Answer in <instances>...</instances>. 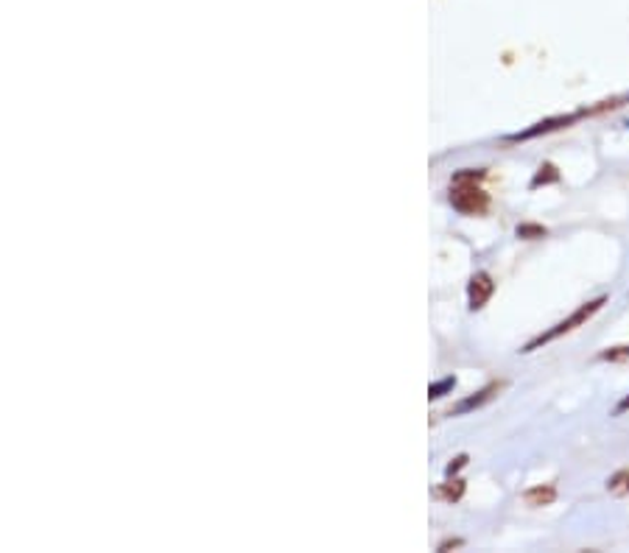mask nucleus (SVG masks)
I'll return each mask as SVG.
<instances>
[{"label": "nucleus", "mask_w": 629, "mask_h": 553, "mask_svg": "<svg viewBox=\"0 0 629 553\" xmlns=\"http://www.w3.org/2000/svg\"><path fill=\"white\" fill-rule=\"evenodd\" d=\"M484 171L464 168L451 182V204L462 215H482L490 207V193L482 188Z\"/></svg>", "instance_id": "obj_1"}, {"label": "nucleus", "mask_w": 629, "mask_h": 553, "mask_svg": "<svg viewBox=\"0 0 629 553\" xmlns=\"http://www.w3.org/2000/svg\"><path fill=\"white\" fill-rule=\"evenodd\" d=\"M607 302V296H598V300H591V302H585L582 307H576L574 314L568 316V319H562V321H557L554 327H551L549 332H540L537 338H531L529 345L524 347L520 352H535V350H540V347H546V345H551V341H557L560 336H565V332H571V330H576V327H582L585 321H591L593 316L602 311V305Z\"/></svg>", "instance_id": "obj_2"}, {"label": "nucleus", "mask_w": 629, "mask_h": 553, "mask_svg": "<svg viewBox=\"0 0 629 553\" xmlns=\"http://www.w3.org/2000/svg\"><path fill=\"white\" fill-rule=\"evenodd\" d=\"M493 294H495L493 276H490L487 271H475V274L470 276V283H468L470 311H482V307L487 305L490 296H493Z\"/></svg>", "instance_id": "obj_3"}, {"label": "nucleus", "mask_w": 629, "mask_h": 553, "mask_svg": "<svg viewBox=\"0 0 629 553\" xmlns=\"http://www.w3.org/2000/svg\"><path fill=\"white\" fill-rule=\"evenodd\" d=\"M585 115V112H576V115H557V117H549V121H540V123H535L531 129H526V132H518V135H513L509 140H531V137H537V135H549V132H554V129H562V126H568V123H574V121H580V117Z\"/></svg>", "instance_id": "obj_4"}, {"label": "nucleus", "mask_w": 629, "mask_h": 553, "mask_svg": "<svg viewBox=\"0 0 629 553\" xmlns=\"http://www.w3.org/2000/svg\"><path fill=\"white\" fill-rule=\"evenodd\" d=\"M501 388V383H490L487 388H482V392H475L473 397H468V399H462L457 408H453L451 414H468V411H473V408H482L484 403H490V399L495 397V392Z\"/></svg>", "instance_id": "obj_5"}, {"label": "nucleus", "mask_w": 629, "mask_h": 553, "mask_svg": "<svg viewBox=\"0 0 629 553\" xmlns=\"http://www.w3.org/2000/svg\"><path fill=\"white\" fill-rule=\"evenodd\" d=\"M524 500L529 506H549L557 500V489L551 484H540V486H531V489L524 492Z\"/></svg>", "instance_id": "obj_6"}, {"label": "nucleus", "mask_w": 629, "mask_h": 553, "mask_svg": "<svg viewBox=\"0 0 629 553\" xmlns=\"http://www.w3.org/2000/svg\"><path fill=\"white\" fill-rule=\"evenodd\" d=\"M464 495V481L462 478H448L442 486H439V498L451 500V504H457L459 498Z\"/></svg>", "instance_id": "obj_7"}, {"label": "nucleus", "mask_w": 629, "mask_h": 553, "mask_svg": "<svg viewBox=\"0 0 629 553\" xmlns=\"http://www.w3.org/2000/svg\"><path fill=\"white\" fill-rule=\"evenodd\" d=\"M607 489H610L613 495H629V470H621V473L613 475V478L607 481Z\"/></svg>", "instance_id": "obj_8"}, {"label": "nucleus", "mask_w": 629, "mask_h": 553, "mask_svg": "<svg viewBox=\"0 0 629 553\" xmlns=\"http://www.w3.org/2000/svg\"><path fill=\"white\" fill-rule=\"evenodd\" d=\"M557 179H560V173H557V168L551 166V162H546V166H540V171H537V177L531 179V188H540V184L557 182Z\"/></svg>", "instance_id": "obj_9"}, {"label": "nucleus", "mask_w": 629, "mask_h": 553, "mask_svg": "<svg viewBox=\"0 0 629 553\" xmlns=\"http://www.w3.org/2000/svg\"><path fill=\"white\" fill-rule=\"evenodd\" d=\"M453 388H457V377H445V381L434 383V386L428 388V397L439 399V397H445L448 392H453Z\"/></svg>", "instance_id": "obj_10"}, {"label": "nucleus", "mask_w": 629, "mask_h": 553, "mask_svg": "<svg viewBox=\"0 0 629 553\" xmlns=\"http://www.w3.org/2000/svg\"><path fill=\"white\" fill-rule=\"evenodd\" d=\"M518 235H520V238H543L546 229L543 227H531V224H526V227H518Z\"/></svg>", "instance_id": "obj_11"}, {"label": "nucleus", "mask_w": 629, "mask_h": 553, "mask_svg": "<svg viewBox=\"0 0 629 553\" xmlns=\"http://www.w3.org/2000/svg\"><path fill=\"white\" fill-rule=\"evenodd\" d=\"M621 358H629V345L627 347H616V350L605 352V356H602V361H621Z\"/></svg>", "instance_id": "obj_12"}, {"label": "nucleus", "mask_w": 629, "mask_h": 553, "mask_svg": "<svg viewBox=\"0 0 629 553\" xmlns=\"http://www.w3.org/2000/svg\"><path fill=\"white\" fill-rule=\"evenodd\" d=\"M468 464V455H459V459H453L451 464H448V475H453V473H459V470Z\"/></svg>", "instance_id": "obj_13"}, {"label": "nucleus", "mask_w": 629, "mask_h": 553, "mask_svg": "<svg viewBox=\"0 0 629 553\" xmlns=\"http://www.w3.org/2000/svg\"><path fill=\"white\" fill-rule=\"evenodd\" d=\"M459 545H462V540H448L439 545V551H448V548H459Z\"/></svg>", "instance_id": "obj_14"}, {"label": "nucleus", "mask_w": 629, "mask_h": 553, "mask_svg": "<svg viewBox=\"0 0 629 553\" xmlns=\"http://www.w3.org/2000/svg\"><path fill=\"white\" fill-rule=\"evenodd\" d=\"M627 408H629V397H627V399H624L621 406H618V414H621V411H627Z\"/></svg>", "instance_id": "obj_15"}, {"label": "nucleus", "mask_w": 629, "mask_h": 553, "mask_svg": "<svg viewBox=\"0 0 629 553\" xmlns=\"http://www.w3.org/2000/svg\"><path fill=\"white\" fill-rule=\"evenodd\" d=\"M627 126H629V123H627Z\"/></svg>", "instance_id": "obj_16"}]
</instances>
